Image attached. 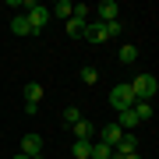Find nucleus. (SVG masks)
Masks as SVG:
<instances>
[{
  "label": "nucleus",
  "instance_id": "obj_1",
  "mask_svg": "<svg viewBox=\"0 0 159 159\" xmlns=\"http://www.w3.org/2000/svg\"><path fill=\"white\" fill-rule=\"evenodd\" d=\"M25 21H29L32 35H39V32L46 29V21H50V7H43V4H29V7H25Z\"/></svg>",
  "mask_w": 159,
  "mask_h": 159
},
{
  "label": "nucleus",
  "instance_id": "obj_2",
  "mask_svg": "<svg viewBox=\"0 0 159 159\" xmlns=\"http://www.w3.org/2000/svg\"><path fill=\"white\" fill-rule=\"evenodd\" d=\"M127 85H131V92H134V99H145V102H152V96H156V89H159L152 74H138L134 81H127Z\"/></svg>",
  "mask_w": 159,
  "mask_h": 159
},
{
  "label": "nucleus",
  "instance_id": "obj_3",
  "mask_svg": "<svg viewBox=\"0 0 159 159\" xmlns=\"http://www.w3.org/2000/svg\"><path fill=\"white\" fill-rule=\"evenodd\" d=\"M110 106H113L117 113L134 106V92H131V85H113V89H110Z\"/></svg>",
  "mask_w": 159,
  "mask_h": 159
},
{
  "label": "nucleus",
  "instance_id": "obj_4",
  "mask_svg": "<svg viewBox=\"0 0 159 159\" xmlns=\"http://www.w3.org/2000/svg\"><path fill=\"white\" fill-rule=\"evenodd\" d=\"M117 14H120V7H117V0H102V4L96 7V21H117Z\"/></svg>",
  "mask_w": 159,
  "mask_h": 159
},
{
  "label": "nucleus",
  "instance_id": "obj_5",
  "mask_svg": "<svg viewBox=\"0 0 159 159\" xmlns=\"http://www.w3.org/2000/svg\"><path fill=\"white\" fill-rule=\"evenodd\" d=\"M21 156H43V138L35 134V131L21 138Z\"/></svg>",
  "mask_w": 159,
  "mask_h": 159
},
{
  "label": "nucleus",
  "instance_id": "obj_6",
  "mask_svg": "<svg viewBox=\"0 0 159 159\" xmlns=\"http://www.w3.org/2000/svg\"><path fill=\"white\" fill-rule=\"evenodd\" d=\"M74 138H78V142H96V124L81 117L78 124H74Z\"/></svg>",
  "mask_w": 159,
  "mask_h": 159
},
{
  "label": "nucleus",
  "instance_id": "obj_7",
  "mask_svg": "<svg viewBox=\"0 0 159 159\" xmlns=\"http://www.w3.org/2000/svg\"><path fill=\"white\" fill-rule=\"evenodd\" d=\"M120 134H124V131H120L117 124H102V131H99V142H102V145H110V148H117Z\"/></svg>",
  "mask_w": 159,
  "mask_h": 159
},
{
  "label": "nucleus",
  "instance_id": "obj_8",
  "mask_svg": "<svg viewBox=\"0 0 159 159\" xmlns=\"http://www.w3.org/2000/svg\"><path fill=\"white\" fill-rule=\"evenodd\" d=\"M81 39H89V43H106V25H102V21H89Z\"/></svg>",
  "mask_w": 159,
  "mask_h": 159
},
{
  "label": "nucleus",
  "instance_id": "obj_9",
  "mask_svg": "<svg viewBox=\"0 0 159 159\" xmlns=\"http://www.w3.org/2000/svg\"><path fill=\"white\" fill-rule=\"evenodd\" d=\"M134 117H138V124H148L152 120V102H145V99H134Z\"/></svg>",
  "mask_w": 159,
  "mask_h": 159
},
{
  "label": "nucleus",
  "instance_id": "obj_10",
  "mask_svg": "<svg viewBox=\"0 0 159 159\" xmlns=\"http://www.w3.org/2000/svg\"><path fill=\"white\" fill-rule=\"evenodd\" d=\"M117 152H138V138H134V131H124V134H120Z\"/></svg>",
  "mask_w": 159,
  "mask_h": 159
},
{
  "label": "nucleus",
  "instance_id": "obj_11",
  "mask_svg": "<svg viewBox=\"0 0 159 159\" xmlns=\"http://www.w3.org/2000/svg\"><path fill=\"white\" fill-rule=\"evenodd\" d=\"M71 11H74V4H71V0H60V4H53V7H50V18H60V21H67Z\"/></svg>",
  "mask_w": 159,
  "mask_h": 159
},
{
  "label": "nucleus",
  "instance_id": "obj_12",
  "mask_svg": "<svg viewBox=\"0 0 159 159\" xmlns=\"http://www.w3.org/2000/svg\"><path fill=\"white\" fill-rule=\"evenodd\" d=\"M117 127H120V131H134V127H138V117H134V110H120V120H117Z\"/></svg>",
  "mask_w": 159,
  "mask_h": 159
},
{
  "label": "nucleus",
  "instance_id": "obj_13",
  "mask_svg": "<svg viewBox=\"0 0 159 159\" xmlns=\"http://www.w3.org/2000/svg\"><path fill=\"white\" fill-rule=\"evenodd\" d=\"M39 99H43V85L39 81H29V85H25V102H35V106H39Z\"/></svg>",
  "mask_w": 159,
  "mask_h": 159
},
{
  "label": "nucleus",
  "instance_id": "obj_14",
  "mask_svg": "<svg viewBox=\"0 0 159 159\" xmlns=\"http://www.w3.org/2000/svg\"><path fill=\"white\" fill-rule=\"evenodd\" d=\"M11 32H14V35H32L29 21H25V14H14V18H11Z\"/></svg>",
  "mask_w": 159,
  "mask_h": 159
},
{
  "label": "nucleus",
  "instance_id": "obj_15",
  "mask_svg": "<svg viewBox=\"0 0 159 159\" xmlns=\"http://www.w3.org/2000/svg\"><path fill=\"white\" fill-rule=\"evenodd\" d=\"M71 152H74V159H92V142H78V138H74Z\"/></svg>",
  "mask_w": 159,
  "mask_h": 159
},
{
  "label": "nucleus",
  "instance_id": "obj_16",
  "mask_svg": "<svg viewBox=\"0 0 159 159\" xmlns=\"http://www.w3.org/2000/svg\"><path fill=\"white\" fill-rule=\"evenodd\" d=\"M64 25H67V35H74V39H81V35H85V25H89V21H78V18H67Z\"/></svg>",
  "mask_w": 159,
  "mask_h": 159
},
{
  "label": "nucleus",
  "instance_id": "obj_17",
  "mask_svg": "<svg viewBox=\"0 0 159 159\" xmlns=\"http://www.w3.org/2000/svg\"><path fill=\"white\" fill-rule=\"evenodd\" d=\"M134 60H138V46L124 43V46H120V64H134Z\"/></svg>",
  "mask_w": 159,
  "mask_h": 159
},
{
  "label": "nucleus",
  "instance_id": "obj_18",
  "mask_svg": "<svg viewBox=\"0 0 159 159\" xmlns=\"http://www.w3.org/2000/svg\"><path fill=\"white\" fill-rule=\"evenodd\" d=\"M110 156H113V148H110V145L92 142V159H110Z\"/></svg>",
  "mask_w": 159,
  "mask_h": 159
},
{
  "label": "nucleus",
  "instance_id": "obj_19",
  "mask_svg": "<svg viewBox=\"0 0 159 159\" xmlns=\"http://www.w3.org/2000/svg\"><path fill=\"white\" fill-rule=\"evenodd\" d=\"M78 120H81V110L78 106H67V110H64V124H67V127H74Z\"/></svg>",
  "mask_w": 159,
  "mask_h": 159
},
{
  "label": "nucleus",
  "instance_id": "obj_20",
  "mask_svg": "<svg viewBox=\"0 0 159 159\" xmlns=\"http://www.w3.org/2000/svg\"><path fill=\"white\" fill-rule=\"evenodd\" d=\"M89 14H92L89 4H74V11H71V18H78V21H89Z\"/></svg>",
  "mask_w": 159,
  "mask_h": 159
},
{
  "label": "nucleus",
  "instance_id": "obj_21",
  "mask_svg": "<svg viewBox=\"0 0 159 159\" xmlns=\"http://www.w3.org/2000/svg\"><path fill=\"white\" fill-rule=\"evenodd\" d=\"M81 81H85V85H96V81H99V71L96 67H81Z\"/></svg>",
  "mask_w": 159,
  "mask_h": 159
},
{
  "label": "nucleus",
  "instance_id": "obj_22",
  "mask_svg": "<svg viewBox=\"0 0 159 159\" xmlns=\"http://www.w3.org/2000/svg\"><path fill=\"white\" fill-rule=\"evenodd\" d=\"M120 32H124V25H120V21H106V39H117Z\"/></svg>",
  "mask_w": 159,
  "mask_h": 159
},
{
  "label": "nucleus",
  "instance_id": "obj_23",
  "mask_svg": "<svg viewBox=\"0 0 159 159\" xmlns=\"http://www.w3.org/2000/svg\"><path fill=\"white\" fill-rule=\"evenodd\" d=\"M14 159H29V156H21V152H18V156H14Z\"/></svg>",
  "mask_w": 159,
  "mask_h": 159
},
{
  "label": "nucleus",
  "instance_id": "obj_24",
  "mask_svg": "<svg viewBox=\"0 0 159 159\" xmlns=\"http://www.w3.org/2000/svg\"><path fill=\"white\" fill-rule=\"evenodd\" d=\"M29 159H43V156H29Z\"/></svg>",
  "mask_w": 159,
  "mask_h": 159
}]
</instances>
